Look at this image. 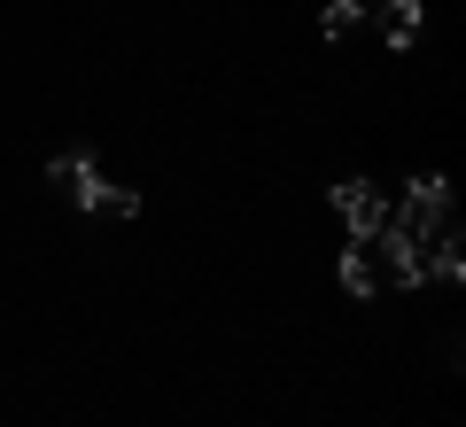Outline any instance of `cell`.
<instances>
[{
  "label": "cell",
  "instance_id": "1",
  "mask_svg": "<svg viewBox=\"0 0 466 427\" xmlns=\"http://www.w3.org/2000/svg\"><path fill=\"white\" fill-rule=\"evenodd\" d=\"M397 288H420V249H404L397 233H358L342 249V296L373 303V296H397Z\"/></svg>",
  "mask_w": 466,
  "mask_h": 427
},
{
  "label": "cell",
  "instance_id": "2",
  "mask_svg": "<svg viewBox=\"0 0 466 427\" xmlns=\"http://www.w3.org/2000/svg\"><path fill=\"white\" fill-rule=\"evenodd\" d=\"M443 226H451V179L443 171H420V179L404 187V202L389 210V233H397L404 249H428Z\"/></svg>",
  "mask_w": 466,
  "mask_h": 427
},
{
  "label": "cell",
  "instance_id": "3",
  "mask_svg": "<svg viewBox=\"0 0 466 427\" xmlns=\"http://www.w3.org/2000/svg\"><path fill=\"white\" fill-rule=\"evenodd\" d=\"M47 187H55L63 202H78V210H101V195H109V179H101L94 148H63V156H47Z\"/></svg>",
  "mask_w": 466,
  "mask_h": 427
},
{
  "label": "cell",
  "instance_id": "4",
  "mask_svg": "<svg viewBox=\"0 0 466 427\" xmlns=\"http://www.w3.org/2000/svg\"><path fill=\"white\" fill-rule=\"evenodd\" d=\"M334 218L350 226V241H358V233H381L389 226V195L373 179H342L334 187Z\"/></svg>",
  "mask_w": 466,
  "mask_h": 427
},
{
  "label": "cell",
  "instance_id": "5",
  "mask_svg": "<svg viewBox=\"0 0 466 427\" xmlns=\"http://www.w3.org/2000/svg\"><path fill=\"white\" fill-rule=\"evenodd\" d=\"M366 16H381V39L397 55L420 47V32H428V16H420V0H366Z\"/></svg>",
  "mask_w": 466,
  "mask_h": 427
},
{
  "label": "cell",
  "instance_id": "6",
  "mask_svg": "<svg viewBox=\"0 0 466 427\" xmlns=\"http://www.w3.org/2000/svg\"><path fill=\"white\" fill-rule=\"evenodd\" d=\"M358 24H366V0H327V16H319V32H327V39H350Z\"/></svg>",
  "mask_w": 466,
  "mask_h": 427
},
{
  "label": "cell",
  "instance_id": "7",
  "mask_svg": "<svg viewBox=\"0 0 466 427\" xmlns=\"http://www.w3.org/2000/svg\"><path fill=\"white\" fill-rule=\"evenodd\" d=\"M101 218H140V187H109L101 195Z\"/></svg>",
  "mask_w": 466,
  "mask_h": 427
}]
</instances>
